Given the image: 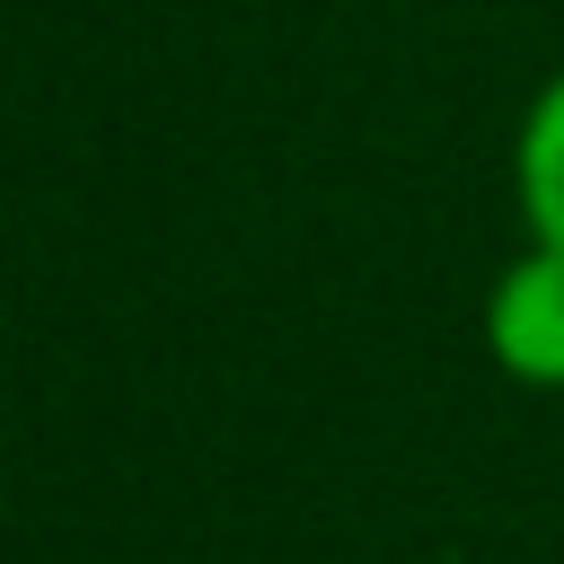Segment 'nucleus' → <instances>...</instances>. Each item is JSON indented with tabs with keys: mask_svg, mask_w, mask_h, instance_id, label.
<instances>
[{
	"mask_svg": "<svg viewBox=\"0 0 564 564\" xmlns=\"http://www.w3.org/2000/svg\"><path fill=\"white\" fill-rule=\"evenodd\" d=\"M485 352L520 388H564V247H520L485 291Z\"/></svg>",
	"mask_w": 564,
	"mask_h": 564,
	"instance_id": "f257e3e1",
	"label": "nucleus"
},
{
	"mask_svg": "<svg viewBox=\"0 0 564 564\" xmlns=\"http://www.w3.org/2000/svg\"><path fill=\"white\" fill-rule=\"evenodd\" d=\"M511 203H520V229L538 247H564V70L538 79V97L520 106V132H511Z\"/></svg>",
	"mask_w": 564,
	"mask_h": 564,
	"instance_id": "f03ea898",
	"label": "nucleus"
}]
</instances>
